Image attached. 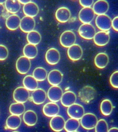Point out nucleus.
Returning a JSON list of instances; mask_svg holds the SVG:
<instances>
[{
    "label": "nucleus",
    "mask_w": 118,
    "mask_h": 132,
    "mask_svg": "<svg viewBox=\"0 0 118 132\" xmlns=\"http://www.w3.org/2000/svg\"><path fill=\"white\" fill-rule=\"evenodd\" d=\"M63 76L61 71L57 69L52 70L47 76L48 82L52 86H58L62 82Z\"/></svg>",
    "instance_id": "nucleus-16"
},
{
    "label": "nucleus",
    "mask_w": 118,
    "mask_h": 132,
    "mask_svg": "<svg viewBox=\"0 0 118 132\" xmlns=\"http://www.w3.org/2000/svg\"><path fill=\"white\" fill-rule=\"evenodd\" d=\"M5 7L6 11L13 14L19 12L21 6L19 1L17 0H7L5 2Z\"/></svg>",
    "instance_id": "nucleus-28"
},
{
    "label": "nucleus",
    "mask_w": 118,
    "mask_h": 132,
    "mask_svg": "<svg viewBox=\"0 0 118 132\" xmlns=\"http://www.w3.org/2000/svg\"><path fill=\"white\" fill-rule=\"evenodd\" d=\"M23 83L24 87L29 91H34L38 87V81L31 75L26 76L23 79Z\"/></svg>",
    "instance_id": "nucleus-27"
},
{
    "label": "nucleus",
    "mask_w": 118,
    "mask_h": 132,
    "mask_svg": "<svg viewBox=\"0 0 118 132\" xmlns=\"http://www.w3.org/2000/svg\"><path fill=\"white\" fill-rule=\"evenodd\" d=\"M108 132H118V128L116 127L111 128L108 130Z\"/></svg>",
    "instance_id": "nucleus-41"
},
{
    "label": "nucleus",
    "mask_w": 118,
    "mask_h": 132,
    "mask_svg": "<svg viewBox=\"0 0 118 132\" xmlns=\"http://www.w3.org/2000/svg\"><path fill=\"white\" fill-rule=\"evenodd\" d=\"M76 41V35L71 30L65 31L61 34L60 37V44L66 48H69L75 44Z\"/></svg>",
    "instance_id": "nucleus-4"
},
{
    "label": "nucleus",
    "mask_w": 118,
    "mask_h": 132,
    "mask_svg": "<svg viewBox=\"0 0 118 132\" xmlns=\"http://www.w3.org/2000/svg\"><path fill=\"white\" fill-rule=\"evenodd\" d=\"M95 23L101 31H108L112 27V20L106 14L98 15L95 20Z\"/></svg>",
    "instance_id": "nucleus-5"
},
{
    "label": "nucleus",
    "mask_w": 118,
    "mask_h": 132,
    "mask_svg": "<svg viewBox=\"0 0 118 132\" xmlns=\"http://www.w3.org/2000/svg\"><path fill=\"white\" fill-rule=\"evenodd\" d=\"M95 128V132H108L109 130L107 122L103 119L98 121Z\"/></svg>",
    "instance_id": "nucleus-35"
},
{
    "label": "nucleus",
    "mask_w": 118,
    "mask_h": 132,
    "mask_svg": "<svg viewBox=\"0 0 118 132\" xmlns=\"http://www.w3.org/2000/svg\"><path fill=\"white\" fill-rule=\"evenodd\" d=\"M110 38V37L109 32L100 31L96 33L93 39L96 45L99 47H103L108 43Z\"/></svg>",
    "instance_id": "nucleus-15"
},
{
    "label": "nucleus",
    "mask_w": 118,
    "mask_h": 132,
    "mask_svg": "<svg viewBox=\"0 0 118 132\" xmlns=\"http://www.w3.org/2000/svg\"><path fill=\"white\" fill-rule=\"evenodd\" d=\"M113 108L112 102L108 99H105L103 100L100 104L101 112L105 116H108L111 114Z\"/></svg>",
    "instance_id": "nucleus-31"
},
{
    "label": "nucleus",
    "mask_w": 118,
    "mask_h": 132,
    "mask_svg": "<svg viewBox=\"0 0 118 132\" xmlns=\"http://www.w3.org/2000/svg\"><path fill=\"white\" fill-rule=\"evenodd\" d=\"M77 96L76 94L71 91H67L63 94L60 101L62 105L68 107L75 104Z\"/></svg>",
    "instance_id": "nucleus-20"
},
{
    "label": "nucleus",
    "mask_w": 118,
    "mask_h": 132,
    "mask_svg": "<svg viewBox=\"0 0 118 132\" xmlns=\"http://www.w3.org/2000/svg\"><path fill=\"white\" fill-rule=\"evenodd\" d=\"M9 50L4 45L0 44V61L6 60L9 56Z\"/></svg>",
    "instance_id": "nucleus-37"
},
{
    "label": "nucleus",
    "mask_w": 118,
    "mask_h": 132,
    "mask_svg": "<svg viewBox=\"0 0 118 132\" xmlns=\"http://www.w3.org/2000/svg\"><path fill=\"white\" fill-rule=\"evenodd\" d=\"M33 77L37 81H45L48 76L47 71L45 69L42 67H38L35 69L33 71Z\"/></svg>",
    "instance_id": "nucleus-34"
},
{
    "label": "nucleus",
    "mask_w": 118,
    "mask_h": 132,
    "mask_svg": "<svg viewBox=\"0 0 118 132\" xmlns=\"http://www.w3.org/2000/svg\"><path fill=\"white\" fill-rule=\"evenodd\" d=\"M67 113L71 118L80 120L85 114V111L82 105L75 103L68 107Z\"/></svg>",
    "instance_id": "nucleus-8"
},
{
    "label": "nucleus",
    "mask_w": 118,
    "mask_h": 132,
    "mask_svg": "<svg viewBox=\"0 0 118 132\" xmlns=\"http://www.w3.org/2000/svg\"><path fill=\"white\" fill-rule=\"evenodd\" d=\"M23 10L24 14L26 16L34 18L38 14L39 9L38 5L36 3L30 2L24 5Z\"/></svg>",
    "instance_id": "nucleus-22"
},
{
    "label": "nucleus",
    "mask_w": 118,
    "mask_h": 132,
    "mask_svg": "<svg viewBox=\"0 0 118 132\" xmlns=\"http://www.w3.org/2000/svg\"><path fill=\"white\" fill-rule=\"evenodd\" d=\"M18 132V131H13V132Z\"/></svg>",
    "instance_id": "nucleus-44"
},
{
    "label": "nucleus",
    "mask_w": 118,
    "mask_h": 132,
    "mask_svg": "<svg viewBox=\"0 0 118 132\" xmlns=\"http://www.w3.org/2000/svg\"><path fill=\"white\" fill-rule=\"evenodd\" d=\"M62 88L59 86H52L48 91V98L52 102L57 103L61 100L63 95Z\"/></svg>",
    "instance_id": "nucleus-10"
},
{
    "label": "nucleus",
    "mask_w": 118,
    "mask_h": 132,
    "mask_svg": "<svg viewBox=\"0 0 118 132\" xmlns=\"http://www.w3.org/2000/svg\"><path fill=\"white\" fill-rule=\"evenodd\" d=\"M109 81L113 87L118 88V70L112 73L110 77Z\"/></svg>",
    "instance_id": "nucleus-36"
},
{
    "label": "nucleus",
    "mask_w": 118,
    "mask_h": 132,
    "mask_svg": "<svg viewBox=\"0 0 118 132\" xmlns=\"http://www.w3.org/2000/svg\"><path fill=\"white\" fill-rule=\"evenodd\" d=\"M47 96V95L45 90L42 88H37L32 92V98L34 104L40 105L45 102Z\"/></svg>",
    "instance_id": "nucleus-21"
},
{
    "label": "nucleus",
    "mask_w": 118,
    "mask_h": 132,
    "mask_svg": "<svg viewBox=\"0 0 118 132\" xmlns=\"http://www.w3.org/2000/svg\"><path fill=\"white\" fill-rule=\"evenodd\" d=\"M6 2V1H4V0H0V4L3 5L5 2Z\"/></svg>",
    "instance_id": "nucleus-43"
},
{
    "label": "nucleus",
    "mask_w": 118,
    "mask_h": 132,
    "mask_svg": "<svg viewBox=\"0 0 118 132\" xmlns=\"http://www.w3.org/2000/svg\"><path fill=\"white\" fill-rule=\"evenodd\" d=\"M23 120L24 122L27 126H34L37 123L38 120L37 115L34 111L28 110L24 113Z\"/></svg>",
    "instance_id": "nucleus-25"
},
{
    "label": "nucleus",
    "mask_w": 118,
    "mask_h": 132,
    "mask_svg": "<svg viewBox=\"0 0 118 132\" xmlns=\"http://www.w3.org/2000/svg\"><path fill=\"white\" fill-rule=\"evenodd\" d=\"M98 119L94 114H84L80 119V124L83 128L87 130H91L95 128L98 122Z\"/></svg>",
    "instance_id": "nucleus-2"
},
{
    "label": "nucleus",
    "mask_w": 118,
    "mask_h": 132,
    "mask_svg": "<svg viewBox=\"0 0 118 132\" xmlns=\"http://www.w3.org/2000/svg\"><path fill=\"white\" fill-rule=\"evenodd\" d=\"M95 14L91 7H83L79 12L78 18L82 23H90L94 19Z\"/></svg>",
    "instance_id": "nucleus-9"
},
{
    "label": "nucleus",
    "mask_w": 118,
    "mask_h": 132,
    "mask_svg": "<svg viewBox=\"0 0 118 132\" xmlns=\"http://www.w3.org/2000/svg\"><path fill=\"white\" fill-rule=\"evenodd\" d=\"M112 27L114 30L118 32V16L114 18L112 21Z\"/></svg>",
    "instance_id": "nucleus-39"
},
{
    "label": "nucleus",
    "mask_w": 118,
    "mask_h": 132,
    "mask_svg": "<svg viewBox=\"0 0 118 132\" xmlns=\"http://www.w3.org/2000/svg\"><path fill=\"white\" fill-rule=\"evenodd\" d=\"M6 123L7 128L9 129L16 130L19 128L21 124V118L19 116L11 115L6 119Z\"/></svg>",
    "instance_id": "nucleus-26"
},
{
    "label": "nucleus",
    "mask_w": 118,
    "mask_h": 132,
    "mask_svg": "<svg viewBox=\"0 0 118 132\" xmlns=\"http://www.w3.org/2000/svg\"><path fill=\"white\" fill-rule=\"evenodd\" d=\"M21 19L17 14H12L7 18L6 21V26L10 30H15L20 26Z\"/></svg>",
    "instance_id": "nucleus-24"
},
{
    "label": "nucleus",
    "mask_w": 118,
    "mask_h": 132,
    "mask_svg": "<svg viewBox=\"0 0 118 132\" xmlns=\"http://www.w3.org/2000/svg\"><path fill=\"white\" fill-rule=\"evenodd\" d=\"M66 121L62 116L57 115L52 117L50 122V125L52 130L56 132L62 131L64 129Z\"/></svg>",
    "instance_id": "nucleus-14"
},
{
    "label": "nucleus",
    "mask_w": 118,
    "mask_h": 132,
    "mask_svg": "<svg viewBox=\"0 0 118 132\" xmlns=\"http://www.w3.org/2000/svg\"><path fill=\"white\" fill-rule=\"evenodd\" d=\"M97 92L94 87L90 86H85L80 90L78 97L80 100L85 104L91 102L96 98Z\"/></svg>",
    "instance_id": "nucleus-1"
},
{
    "label": "nucleus",
    "mask_w": 118,
    "mask_h": 132,
    "mask_svg": "<svg viewBox=\"0 0 118 132\" xmlns=\"http://www.w3.org/2000/svg\"><path fill=\"white\" fill-rule=\"evenodd\" d=\"M23 53L25 56L30 60L33 59L37 55L38 49L36 46L28 43L24 47Z\"/></svg>",
    "instance_id": "nucleus-29"
},
{
    "label": "nucleus",
    "mask_w": 118,
    "mask_h": 132,
    "mask_svg": "<svg viewBox=\"0 0 118 132\" xmlns=\"http://www.w3.org/2000/svg\"><path fill=\"white\" fill-rule=\"evenodd\" d=\"M80 122L79 120L70 118L66 121L64 129L67 132L77 131L80 128Z\"/></svg>",
    "instance_id": "nucleus-30"
},
{
    "label": "nucleus",
    "mask_w": 118,
    "mask_h": 132,
    "mask_svg": "<svg viewBox=\"0 0 118 132\" xmlns=\"http://www.w3.org/2000/svg\"><path fill=\"white\" fill-rule=\"evenodd\" d=\"M31 67V62L29 59L22 56L18 59L16 63V68L20 74H26L29 71Z\"/></svg>",
    "instance_id": "nucleus-6"
},
{
    "label": "nucleus",
    "mask_w": 118,
    "mask_h": 132,
    "mask_svg": "<svg viewBox=\"0 0 118 132\" xmlns=\"http://www.w3.org/2000/svg\"><path fill=\"white\" fill-rule=\"evenodd\" d=\"M78 34L82 38L90 40L94 38L96 30L94 26L90 23H83L78 29Z\"/></svg>",
    "instance_id": "nucleus-3"
},
{
    "label": "nucleus",
    "mask_w": 118,
    "mask_h": 132,
    "mask_svg": "<svg viewBox=\"0 0 118 132\" xmlns=\"http://www.w3.org/2000/svg\"><path fill=\"white\" fill-rule=\"evenodd\" d=\"M5 10V6L3 5L0 4V17L2 16Z\"/></svg>",
    "instance_id": "nucleus-40"
},
{
    "label": "nucleus",
    "mask_w": 118,
    "mask_h": 132,
    "mask_svg": "<svg viewBox=\"0 0 118 132\" xmlns=\"http://www.w3.org/2000/svg\"><path fill=\"white\" fill-rule=\"evenodd\" d=\"M77 132V131H75V132Z\"/></svg>",
    "instance_id": "nucleus-45"
},
{
    "label": "nucleus",
    "mask_w": 118,
    "mask_h": 132,
    "mask_svg": "<svg viewBox=\"0 0 118 132\" xmlns=\"http://www.w3.org/2000/svg\"><path fill=\"white\" fill-rule=\"evenodd\" d=\"M30 1H27V0H22V1H19V2L20 3H21L22 4L25 5L26 4L28 3L29 2H30Z\"/></svg>",
    "instance_id": "nucleus-42"
},
{
    "label": "nucleus",
    "mask_w": 118,
    "mask_h": 132,
    "mask_svg": "<svg viewBox=\"0 0 118 132\" xmlns=\"http://www.w3.org/2000/svg\"><path fill=\"white\" fill-rule=\"evenodd\" d=\"M109 8V3L105 0H98L95 2L93 10L95 14L97 15L105 14Z\"/></svg>",
    "instance_id": "nucleus-17"
},
{
    "label": "nucleus",
    "mask_w": 118,
    "mask_h": 132,
    "mask_svg": "<svg viewBox=\"0 0 118 132\" xmlns=\"http://www.w3.org/2000/svg\"><path fill=\"white\" fill-rule=\"evenodd\" d=\"M26 107L23 103H14L10 105L9 111L12 115L20 116L25 113Z\"/></svg>",
    "instance_id": "nucleus-32"
},
{
    "label": "nucleus",
    "mask_w": 118,
    "mask_h": 132,
    "mask_svg": "<svg viewBox=\"0 0 118 132\" xmlns=\"http://www.w3.org/2000/svg\"><path fill=\"white\" fill-rule=\"evenodd\" d=\"M45 59L48 64L52 65H56L60 60V53L56 48H51L46 52Z\"/></svg>",
    "instance_id": "nucleus-13"
},
{
    "label": "nucleus",
    "mask_w": 118,
    "mask_h": 132,
    "mask_svg": "<svg viewBox=\"0 0 118 132\" xmlns=\"http://www.w3.org/2000/svg\"><path fill=\"white\" fill-rule=\"evenodd\" d=\"M26 39L29 43L36 46L41 42L42 36L39 32L34 30L28 33Z\"/></svg>",
    "instance_id": "nucleus-33"
},
{
    "label": "nucleus",
    "mask_w": 118,
    "mask_h": 132,
    "mask_svg": "<svg viewBox=\"0 0 118 132\" xmlns=\"http://www.w3.org/2000/svg\"><path fill=\"white\" fill-rule=\"evenodd\" d=\"M55 16L58 22L61 23H65L68 21L70 19L71 12L66 7H60L56 10Z\"/></svg>",
    "instance_id": "nucleus-19"
},
{
    "label": "nucleus",
    "mask_w": 118,
    "mask_h": 132,
    "mask_svg": "<svg viewBox=\"0 0 118 132\" xmlns=\"http://www.w3.org/2000/svg\"><path fill=\"white\" fill-rule=\"evenodd\" d=\"M43 111L44 115L49 117H53L58 115L60 107L56 103L49 102L43 106Z\"/></svg>",
    "instance_id": "nucleus-18"
},
{
    "label": "nucleus",
    "mask_w": 118,
    "mask_h": 132,
    "mask_svg": "<svg viewBox=\"0 0 118 132\" xmlns=\"http://www.w3.org/2000/svg\"><path fill=\"white\" fill-rule=\"evenodd\" d=\"M83 54L81 47L78 44H75L69 47L67 50V55L72 61H76L81 59Z\"/></svg>",
    "instance_id": "nucleus-12"
},
{
    "label": "nucleus",
    "mask_w": 118,
    "mask_h": 132,
    "mask_svg": "<svg viewBox=\"0 0 118 132\" xmlns=\"http://www.w3.org/2000/svg\"><path fill=\"white\" fill-rule=\"evenodd\" d=\"M109 60V57L107 53H100L95 57V64L98 68L103 69L107 66Z\"/></svg>",
    "instance_id": "nucleus-23"
},
{
    "label": "nucleus",
    "mask_w": 118,
    "mask_h": 132,
    "mask_svg": "<svg viewBox=\"0 0 118 132\" xmlns=\"http://www.w3.org/2000/svg\"><path fill=\"white\" fill-rule=\"evenodd\" d=\"M36 26V22L33 18L25 16L21 19L19 27L23 32L29 33L34 30Z\"/></svg>",
    "instance_id": "nucleus-11"
},
{
    "label": "nucleus",
    "mask_w": 118,
    "mask_h": 132,
    "mask_svg": "<svg viewBox=\"0 0 118 132\" xmlns=\"http://www.w3.org/2000/svg\"><path fill=\"white\" fill-rule=\"evenodd\" d=\"M80 4L84 8L91 7L94 4V1L93 0H80Z\"/></svg>",
    "instance_id": "nucleus-38"
},
{
    "label": "nucleus",
    "mask_w": 118,
    "mask_h": 132,
    "mask_svg": "<svg viewBox=\"0 0 118 132\" xmlns=\"http://www.w3.org/2000/svg\"><path fill=\"white\" fill-rule=\"evenodd\" d=\"M29 91L23 87H18L13 93V98L16 102L25 103L30 97Z\"/></svg>",
    "instance_id": "nucleus-7"
}]
</instances>
